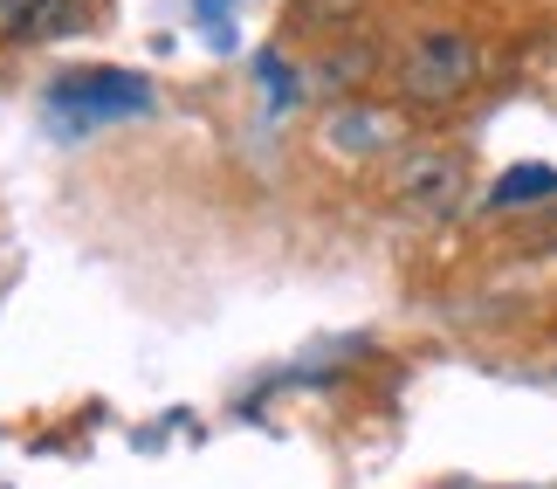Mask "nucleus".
<instances>
[{
  "label": "nucleus",
  "instance_id": "1",
  "mask_svg": "<svg viewBox=\"0 0 557 489\" xmlns=\"http://www.w3.org/2000/svg\"><path fill=\"white\" fill-rule=\"evenodd\" d=\"M475 76H482V49H475V41L455 35V28H434V35H420L413 49H406L399 97L420 103V111H441V103L468 97V83H475Z\"/></svg>",
  "mask_w": 557,
  "mask_h": 489
},
{
  "label": "nucleus",
  "instance_id": "2",
  "mask_svg": "<svg viewBox=\"0 0 557 489\" xmlns=\"http://www.w3.org/2000/svg\"><path fill=\"white\" fill-rule=\"evenodd\" d=\"M138 111H152V90H145V76H124V70H76L49 90L55 132H97V124L138 118Z\"/></svg>",
  "mask_w": 557,
  "mask_h": 489
},
{
  "label": "nucleus",
  "instance_id": "3",
  "mask_svg": "<svg viewBox=\"0 0 557 489\" xmlns=\"http://www.w3.org/2000/svg\"><path fill=\"white\" fill-rule=\"evenodd\" d=\"M385 186H393V200H399L413 221H455V215H461V200H468V166H461V152H441V145H413V152H399V159H393Z\"/></svg>",
  "mask_w": 557,
  "mask_h": 489
},
{
  "label": "nucleus",
  "instance_id": "4",
  "mask_svg": "<svg viewBox=\"0 0 557 489\" xmlns=\"http://www.w3.org/2000/svg\"><path fill=\"white\" fill-rule=\"evenodd\" d=\"M0 28L14 41H55L83 28V0H0Z\"/></svg>",
  "mask_w": 557,
  "mask_h": 489
},
{
  "label": "nucleus",
  "instance_id": "5",
  "mask_svg": "<svg viewBox=\"0 0 557 489\" xmlns=\"http://www.w3.org/2000/svg\"><path fill=\"white\" fill-rule=\"evenodd\" d=\"M385 138H393V124H385L379 111H366V103H337V111L324 118V145L345 159H366V152H385Z\"/></svg>",
  "mask_w": 557,
  "mask_h": 489
},
{
  "label": "nucleus",
  "instance_id": "6",
  "mask_svg": "<svg viewBox=\"0 0 557 489\" xmlns=\"http://www.w3.org/2000/svg\"><path fill=\"white\" fill-rule=\"evenodd\" d=\"M557 194V166H509V173L488 186V207H530Z\"/></svg>",
  "mask_w": 557,
  "mask_h": 489
},
{
  "label": "nucleus",
  "instance_id": "7",
  "mask_svg": "<svg viewBox=\"0 0 557 489\" xmlns=\"http://www.w3.org/2000/svg\"><path fill=\"white\" fill-rule=\"evenodd\" d=\"M358 0H296V21L304 28H337V21H351Z\"/></svg>",
  "mask_w": 557,
  "mask_h": 489
},
{
  "label": "nucleus",
  "instance_id": "8",
  "mask_svg": "<svg viewBox=\"0 0 557 489\" xmlns=\"http://www.w3.org/2000/svg\"><path fill=\"white\" fill-rule=\"evenodd\" d=\"M366 70H372V49H366V41H358V49H337V56L324 62L331 83H366Z\"/></svg>",
  "mask_w": 557,
  "mask_h": 489
},
{
  "label": "nucleus",
  "instance_id": "9",
  "mask_svg": "<svg viewBox=\"0 0 557 489\" xmlns=\"http://www.w3.org/2000/svg\"><path fill=\"white\" fill-rule=\"evenodd\" d=\"M262 83H269V97H275V103L289 97V70H283V56H262Z\"/></svg>",
  "mask_w": 557,
  "mask_h": 489
}]
</instances>
